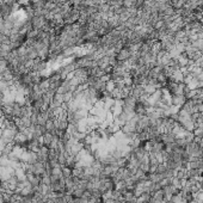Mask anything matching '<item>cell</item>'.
Returning <instances> with one entry per match:
<instances>
[{
    "mask_svg": "<svg viewBox=\"0 0 203 203\" xmlns=\"http://www.w3.org/2000/svg\"><path fill=\"white\" fill-rule=\"evenodd\" d=\"M185 102H186V98L184 97V95L171 96V103H172V105H175V106L181 108V106H182Z\"/></svg>",
    "mask_w": 203,
    "mask_h": 203,
    "instance_id": "obj_1",
    "label": "cell"
}]
</instances>
